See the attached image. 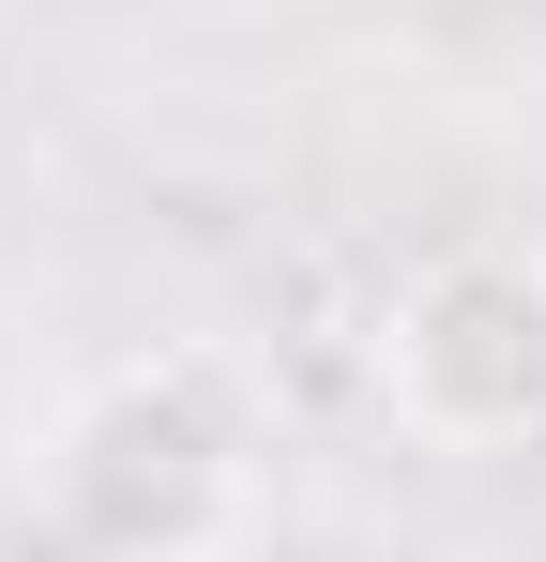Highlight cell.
Segmentation results:
<instances>
[{"mask_svg":"<svg viewBox=\"0 0 546 562\" xmlns=\"http://www.w3.org/2000/svg\"><path fill=\"white\" fill-rule=\"evenodd\" d=\"M46 502H61V532L91 562H197L228 548V517H243V411H228V380L152 350V366H106L61 411V441H46Z\"/></svg>","mask_w":546,"mask_h":562,"instance_id":"6da1fadb","label":"cell"},{"mask_svg":"<svg viewBox=\"0 0 546 562\" xmlns=\"http://www.w3.org/2000/svg\"><path fill=\"white\" fill-rule=\"evenodd\" d=\"M379 395L410 441L486 457V441H546V259L532 244H455L395 289L379 319Z\"/></svg>","mask_w":546,"mask_h":562,"instance_id":"7a4b0ae2","label":"cell"}]
</instances>
